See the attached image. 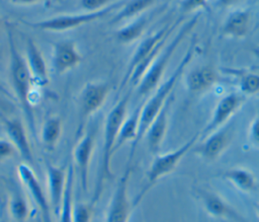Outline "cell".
Returning <instances> with one entry per match:
<instances>
[{"mask_svg": "<svg viewBox=\"0 0 259 222\" xmlns=\"http://www.w3.org/2000/svg\"><path fill=\"white\" fill-rule=\"evenodd\" d=\"M130 98L131 91H127L119 98L118 101L115 102L105 119L103 130V144L100 155V165L96 178V184L90 201L94 206L100 199V196L103 192L104 182L108 179L113 178L111 161L114 155V146L120 126L127 114Z\"/></svg>", "mask_w": 259, "mask_h": 222, "instance_id": "1", "label": "cell"}, {"mask_svg": "<svg viewBox=\"0 0 259 222\" xmlns=\"http://www.w3.org/2000/svg\"><path fill=\"white\" fill-rule=\"evenodd\" d=\"M7 40L9 48V76L13 89V95L23 112L24 118L28 124L31 133L34 135V114L32 105L30 103V97L36 87L33 84L25 57L17 49V45L14 40L13 29L8 23Z\"/></svg>", "mask_w": 259, "mask_h": 222, "instance_id": "2", "label": "cell"}, {"mask_svg": "<svg viewBox=\"0 0 259 222\" xmlns=\"http://www.w3.org/2000/svg\"><path fill=\"white\" fill-rule=\"evenodd\" d=\"M181 21L182 18H179L172 23L164 25L156 32L145 38L139 44L128 62L126 72L121 79L119 87L120 90H122L127 82H130L134 86L138 85L148 68L151 66L153 61L156 59L158 54L166 45V41L171 32L176 29L177 25Z\"/></svg>", "mask_w": 259, "mask_h": 222, "instance_id": "3", "label": "cell"}, {"mask_svg": "<svg viewBox=\"0 0 259 222\" xmlns=\"http://www.w3.org/2000/svg\"><path fill=\"white\" fill-rule=\"evenodd\" d=\"M194 49H195V41L192 40L188 50L184 54L183 58L173 71L170 77H168L164 82H162L153 92L151 97L146 101L144 105H142L141 108V116H140V128H139V135L136 143V147L138 146V143L144 138L145 133L150 126V124L153 122V120L156 118V116L159 114V112L162 109V107L165 105L167 100L171 97L173 89L177 83V81L181 78L183 73L185 72L188 64L192 60V57L194 55Z\"/></svg>", "mask_w": 259, "mask_h": 222, "instance_id": "4", "label": "cell"}, {"mask_svg": "<svg viewBox=\"0 0 259 222\" xmlns=\"http://www.w3.org/2000/svg\"><path fill=\"white\" fill-rule=\"evenodd\" d=\"M199 18V13L197 12L193 15L189 20L185 21L180 28L177 30L174 38L171 40L170 43L165 45L161 52L158 54L156 59L153 61L151 66L148 68L142 79L137 85V92L141 96H146L152 93L162 82L164 73L167 69V66L178 48L181 44L183 39L193 29L196 25Z\"/></svg>", "mask_w": 259, "mask_h": 222, "instance_id": "5", "label": "cell"}, {"mask_svg": "<svg viewBox=\"0 0 259 222\" xmlns=\"http://www.w3.org/2000/svg\"><path fill=\"white\" fill-rule=\"evenodd\" d=\"M199 140V132L193 135L190 139L184 142L178 148L166 152L159 153L154 156V159L147 171L146 174V182L139 194L136 196L133 204L137 207L145 198V196L149 193V191L163 177L171 174L179 165L184 156L192 149V147Z\"/></svg>", "mask_w": 259, "mask_h": 222, "instance_id": "6", "label": "cell"}, {"mask_svg": "<svg viewBox=\"0 0 259 222\" xmlns=\"http://www.w3.org/2000/svg\"><path fill=\"white\" fill-rule=\"evenodd\" d=\"M126 1L127 0H119L117 2L109 4L105 8L98 10V11H93V12L85 11L82 13L65 14V15L51 17L48 19L38 20V21H23V23L29 27L37 28L40 30L63 32V31L74 29V28L79 27L84 24L94 22V21L98 20L99 18H102V17L106 16L107 14L111 13L116 8H118V7L121 8L126 3Z\"/></svg>", "mask_w": 259, "mask_h": 222, "instance_id": "7", "label": "cell"}, {"mask_svg": "<svg viewBox=\"0 0 259 222\" xmlns=\"http://www.w3.org/2000/svg\"><path fill=\"white\" fill-rule=\"evenodd\" d=\"M109 92L110 84L106 81H90L83 86L78 99L79 123L76 138L81 137L87 121L103 106Z\"/></svg>", "mask_w": 259, "mask_h": 222, "instance_id": "8", "label": "cell"}, {"mask_svg": "<svg viewBox=\"0 0 259 222\" xmlns=\"http://www.w3.org/2000/svg\"><path fill=\"white\" fill-rule=\"evenodd\" d=\"M132 174V158L119 177L117 184L112 193L110 202L107 207L104 222H128L130 217L136 208L130 199L128 186Z\"/></svg>", "mask_w": 259, "mask_h": 222, "instance_id": "9", "label": "cell"}, {"mask_svg": "<svg viewBox=\"0 0 259 222\" xmlns=\"http://www.w3.org/2000/svg\"><path fill=\"white\" fill-rule=\"evenodd\" d=\"M247 97L239 91H232L223 95L215 103L211 117L204 128L199 132V139L229 124L232 118L245 103Z\"/></svg>", "mask_w": 259, "mask_h": 222, "instance_id": "10", "label": "cell"}, {"mask_svg": "<svg viewBox=\"0 0 259 222\" xmlns=\"http://www.w3.org/2000/svg\"><path fill=\"white\" fill-rule=\"evenodd\" d=\"M16 174L28 193L30 200L39 211L42 217V222H54L53 209L48 197V193L45 192L42 186L36 177L35 172L32 169V166L25 162H21L16 167Z\"/></svg>", "mask_w": 259, "mask_h": 222, "instance_id": "11", "label": "cell"}, {"mask_svg": "<svg viewBox=\"0 0 259 222\" xmlns=\"http://www.w3.org/2000/svg\"><path fill=\"white\" fill-rule=\"evenodd\" d=\"M95 147V132L88 130L78 138L73 149L74 168L77 171L79 183L83 193L89 191V174L90 163Z\"/></svg>", "mask_w": 259, "mask_h": 222, "instance_id": "12", "label": "cell"}, {"mask_svg": "<svg viewBox=\"0 0 259 222\" xmlns=\"http://www.w3.org/2000/svg\"><path fill=\"white\" fill-rule=\"evenodd\" d=\"M233 137L234 126L229 123L200 139L201 142L194 148V153L206 162L215 161L229 148Z\"/></svg>", "mask_w": 259, "mask_h": 222, "instance_id": "13", "label": "cell"}, {"mask_svg": "<svg viewBox=\"0 0 259 222\" xmlns=\"http://www.w3.org/2000/svg\"><path fill=\"white\" fill-rule=\"evenodd\" d=\"M196 198L207 215L213 218L246 222L245 219L220 194L205 188H195Z\"/></svg>", "mask_w": 259, "mask_h": 222, "instance_id": "14", "label": "cell"}, {"mask_svg": "<svg viewBox=\"0 0 259 222\" xmlns=\"http://www.w3.org/2000/svg\"><path fill=\"white\" fill-rule=\"evenodd\" d=\"M221 80L218 70L209 64L197 66L188 71L184 85L189 94L200 95L210 90Z\"/></svg>", "mask_w": 259, "mask_h": 222, "instance_id": "15", "label": "cell"}, {"mask_svg": "<svg viewBox=\"0 0 259 222\" xmlns=\"http://www.w3.org/2000/svg\"><path fill=\"white\" fill-rule=\"evenodd\" d=\"M173 102V94L167 100L165 105L153 120V122L148 127L144 138L146 139L147 146L149 151L155 156L160 153V150L163 146V142L165 140L168 123H169V112L171 104Z\"/></svg>", "mask_w": 259, "mask_h": 222, "instance_id": "16", "label": "cell"}, {"mask_svg": "<svg viewBox=\"0 0 259 222\" xmlns=\"http://www.w3.org/2000/svg\"><path fill=\"white\" fill-rule=\"evenodd\" d=\"M52 60L56 74L63 75L80 64L81 55L73 40H65L54 45Z\"/></svg>", "mask_w": 259, "mask_h": 222, "instance_id": "17", "label": "cell"}, {"mask_svg": "<svg viewBox=\"0 0 259 222\" xmlns=\"http://www.w3.org/2000/svg\"><path fill=\"white\" fill-rule=\"evenodd\" d=\"M67 173L68 170L64 167L57 166L52 163H47L46 165L47 193L53 212L57 216L59 214L66 189Z\"/></svg>", "mask_w": 259, "mask_h": 222, "instance_id": "18", "label": "cell"}, {"mask_svg": "<svg viewBox=\"0 0 259 222\" xmlns=\"http://www.w3.org/2000/svg\"><path fill=\"white\" fill-rule=\"evenodd\" d=\"M6 135L14 145L17 154L23 159V162L33 165V153L26 129L19 119H6L4 121Z\"/></svg>", "mask_w": 259, "mask_h": 222, "instance_id": "19", "label": "cell"}, {"mask_svg": "<svg viewBox=\"0 0 259 222\" xmlns=\"http://www.w3.org/2000/svg\"><path fill=\"white\" fill-rule=\"evenodd\" d=\"M24 57L34 86L38 88L46 86L50 81L48 65L38 46L31 38H27L26 40Z\"/></svg>", "mask_w": 259, "mask_h": 222, "instance_id": "20", "label": "cell"}, {"mask_svg": "<svg viewBox=\"0 0 259 222\" xmlns=\"http://www.w3.org/2000/svg\"><path fill=\"white\" fill-rule=\"evenodd\" d=\"M251 24L252 13L247 9H236L226 18L222 34L229 39H245L251 30Z\"/></svg>", "mask_w": 259, "mask_h": 222, "instance_id": "21", "label": "cell"}, {"mask_svg": "<svg viewBox=\"0 0 259 222\" xmlns=\"http://www.w3.org/2000/svg\"><path fill=\"white\" fill-rule=\"evenodd\" d=\"M141 108L142 105L138 106L132 114L125 117L124 121L122 122L119 132L117 134L116 143L114 146V153L119 150L125 143L132 142L131 154L130 157L133 158L135 151H136V143L139 135V128H140V116H141Z\"/></svg>", "mask_w": 259, "mask_h": 222, "instance_id": "22", "label": "cell"}, {"mask_svg": "<svg viewBox=\"0 0 259 222\" xmlns=\"http://www.w3.org/2000/svg\"><path fill=\"white\" fill-rule=\"evenodd\" d=\"M220 177L231 183L235 189L244 194H249L256 189L257 178L254 172L242 166L231 167L220 174Z\"/></svg>", "mask_w": 259, "mask_h": 222, "instance_id": "23", "label": "cell"}, {"mask_svg": "<svg viewBox=\"0 0 259 222\" xmlns=\"http://www.w3.org/2000/svg\"><path fill=\"white\" fill-rule=\"evenodd\" d=\"M235 76L238 91L246 97L259 95V72L247 69H225Z\"/></svg>", "mask_w": 259, "mask_h": 222, "instance_id": "24", "label": "cell"}, {"mask_svg": "<svg viewBox=\"0 0 259 222\" xmlns=\"http://www.w3.org/2000/svg\"><path fill=\"white\" fill-rule=\"evenodd\" d=\"M63 130V121L59 116L48 118L40 128L39 138L48 150H54L57 146Z\"/></svg>", "mask_w": 259, "mask_h": 222, "instance_id": "25", "label": "cell"}, {"mask_svg": "<svg viewBox=\"0 0 259 222\" xmlns=\"http://www.w3.org/2000/svg\"><path fill=\"white\" fill-rule=\"evenodd\" d=\"M74 180H75V168L71 164L67 173V182L62 200L61 208L58 214L59 222H72L73 209H74Z\"/></svg>", "mask_w": 259, "mask_h": 222, "instance_id": "26", "label": "cell"}, {"mask_svg": "<svg viewBox=\"0 0 259 222\" xmlns=\"http://www.w3.org/2000/svg\"><path fill=\"white\" fill-rule=\"evenodd\" d=\"M8 210L11 218L16 222H25L30 216L27 198L19 191H13L8 200Z\"/></svg>", "mask_w": 259, "mask_h": 222, "instance_id": "27", "label": "cell"}, {"mask_svg": "<svg viewBox=\"0 0 259 222\" xmlns=\"http://www.w3.org/2000/svg\"><path fill=\"white\" fill-rule=\"evenodd\" d=\"M158 0H127L120 10L111 18V23H117L138 16L154 5Z\"/></svg>", "mask_w": 259, "mask_h": 222, "instance_id": "28", "label": "cell"}, {"mask_svg": "<svg viewBox=\"0 0 259 222\" xmlns=\"http://www.w3.org/2000/svg\"><path fill=\"white\" fill-rule=\"evenodd\" d=\"M149 23V17L146 15L140 16L130 22L116 32V39L122 44H130L140 39Z\"/></svg>", "mask_w": 259, "mask_h": 222, "instance_id": "29", "label": "cell"}, {"mask_svg": "<svg viewBox=\"0 0 259 222\" xmlns=\"http://www.w3.org/2000/svg\"><path fill=\"white\" fill-rule=\"evenodd\" d=\"M94 214V205L91 202H78L74 204L72 222H91Z\"/></svg>", "mask_w": 259, "mask_h": 222, "instance_id": "30", "label": "cell"}, {"mask_svg": "<svg viewBox=\"0 0 259 222\" xmlns=\"http://www.w3.org/2000/svg\"><path fill=\"white\" fill-rule=\"evenodd\" d=\"M247 136L249 143L253 147L259 149V109L249 124Z\"/></svg>", "mask_w": 259, "mask_h": 222, "instance_id": "31", "label": "cell"}, {"mask_svg": "<svg viewBox=\"0 0 259 222\" xmlns=\"http://www.w3.org/2000/svg\"><path fill=\"white\" fill-rule=\"evenodd\" d=\"M16 153L17 151L9 139L0 138V162L9 159Z\"/></svg>", "mask_w": 259, "mask_h": 222, "instance_id": "32", "label": "cell"}, {"mask_svg": "<svg viewBox=\"0 0 259 222\" xmlns=\"http://www.w3.org/2000/svg\"><path fill=\"white\" fill-rule=\"evenodd\" d=\"M109 1L110 0H80V4L86 12H93L108 6Z\"/></svg>", "mask_w": 259, "mask_h": 222, "instance_id": "33", "label": "cell"}, {"mask_svg": "<svg viewBox=\"0 0 259 222\" xmlns=\"http://www.w3.org/2000/svg\"><path fill=\"white\" fill-rule=\"evenodd\" d=\"M207 0H181L180 8L184 12H193L206 7Z\"/></svg>", "mask_w": 259, "mask_h": 222, "instance_id": "34", "label": "cell"}, {"mask_svg": "<svg viewBox=\"0 0 259 222\" xmlns=\"http://www.w3.org/2000/svg\"><path fill=\"white\" fill-rule=\"evenodd\" d=\"M243 0H217L215 4L220 8H231L238 5Z\"/></svg>", "mask_w": 259, "mask_h": 222, "instance_id": "35", "label": "cell"}, {"mask_svg": "<svg viewBox=\"0 0 259 222\" xmlns=\"http://www.w3.org/2000/svg\"><path fill=\"white\" fill-rule=\"evenodd\" d=\"M0 93H1L2 95H5V96H6L7 98H9V99H15L14 95L10 92L9 89H7V88L1 83V81H0Z\"/></svg>", "mask_w": 259, "mask_h": 222, "instance_id": "36", "label": "cell"}, {"mask_svg": "<svg viewBox=\"0 0 259 222\" xmlns=\"http://www.w3.org/2000/svg\"><path fill=\"white\" fill-rule=\"evenodd\" d=\"M11 1L17 4H33V3H38L42 0H11Z\"/></svg>", "mask_w": 259, "mask_h": 222, "instance_id": "37", "label": "cell"}, {"mask_svg": "<svg viewBox=\"0 0 259 222\" xmlns=\"http://www.w3.org/2000/svg\"><path fill=\"white\" fill-rule=\"evenodd\" d=\"M256 212H257V215L259 216V203H258L257 206H256Z\"/></svg>", "mask_w": 259, "mask_h": 222, "instance_id": "38", "label": "cell"}, {"mask_svg": "<svg viewBox=\"0 0 259 222\" xmlns=\"http://www.w3.org/2000/svg\"><path fill=\"white\" fill-rule=\"evenodd\" d=\"M0 222H8V221H7L6 219H1V220H0Z\"/></svg>", "mask_w": 259, "mask_h": 222, "instance_id": "39", "label": "cell"}]
</instances>
